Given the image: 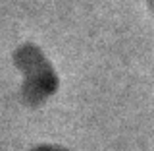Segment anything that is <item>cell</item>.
<instances>
[{"mask_svg":"<svg viewBox=\"0 0 154 151\" xmlns=\"http://www.w3.org/2000/svg\"><path fill=\"white\" fill-rule=\"evenodd\" d=\"M37 151H64V149H58V147H38Z\"/></svg>","mask_w":154,"mask_h":151,"instance_id":"obj_1","label":"cell"}]
</instances>
